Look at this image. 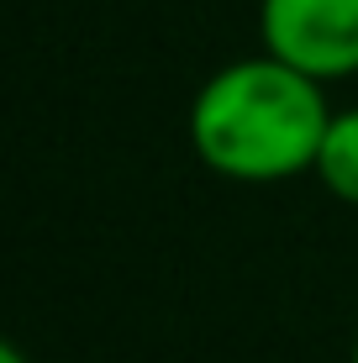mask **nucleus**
<instances>
[{"label":"nucleus","mask_w":358,"mask_h":363,"mask_svg":"<svg viewBox=\"0 0 358 363\" xmlns=\"http://www.w3.org/2000/svg\"><path fill=\"white\" fill-rule=\"evenodd\" d=\"M348 363H358V337H353V353H348Z\"/></svg>","instance_id":"39448f33"},{"label":"nucleus","mask_w":358,"mask_h":363,"mask_svg":"<svg viewBox=\"0 0 358 363\" xmlns=\"http://www.w3.org/2000/svg\"><path fill=\"white\" fill-rule=\"evenodd\" d=\"M0 363H32L27 353H21V347L16 342H6V347H0Z\"/></svg>","instance_id":"20e7f679"},{"label":"nucleus","mask_w":358,"mask_h":363,"mask_svg":"<svg viewBox=\"0 0 358 363\" xmlns=\"http://www.w3.org/2000/svg\"><path fill=\"white\" fill-rule=\"evenodd\" d=\"M258 48L322 84L358 74V0H258Z\"/></svg>","instance_id":"f03ea898"},{"label":"nucleus","mask_w":358,"mask_h":363,"mask_svg":"<svg viewBox=\"0 0 358 363\" xmlns=\"http://www.w3.org/2000/svg\"><path fill=\"white\" fill-rule=\"evenodd\" d=\"M316 179L332 200L358 211V106L332 111V127L322 137V153H316Z\"/></svg>","instance_id":"7ed1b4c3"},{"label":"nucleus","mask_w":358,"mask_h":363,"mask_svg":"<svg viewBox=\"0 0 358 363\" xmlns=\"http://www.w3.org/2000/svg\"><path fill=\"white\" fill-rule=\"evenodd\" d=\"M327 127V84L264 48L221 64L195 90L184 121L195 158L232 184H285L311 174Z\"/></svg>","instance_id":"f257e3e1"}]
</instances>
